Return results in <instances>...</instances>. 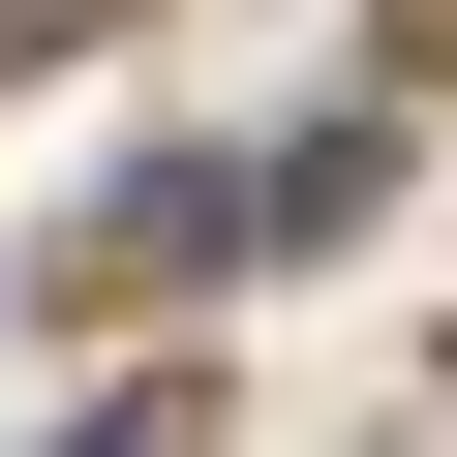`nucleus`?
<instances>
[{"label":"nucleus","mask_w":457,"mask_h":457,"mask_svg":"<svg viewBox=\"0 0 457 457\" xmlns=\"http://www.w3.org/2000/svg\"><path fill=\"white\" fill-rule=\"evenodd\" d=\"M62 457H183V396H92V427H62Z\"/></svg>","instance_id":"nucleus-2"},{"label":"nucleus","mask_w":457,"mask_h":457,"mask_svg":"<svg viewBox=\"0 0 457 457\" xmlns=\"http://www.w3.org/2000/svg\"><path fill=\"white\" fill-rule=\"evenodd\" d=\"M213 245H245V153H153V183L92 213V275H213Z\"/></svg>","instance_id":"nucleus-1"}]
</instances>
